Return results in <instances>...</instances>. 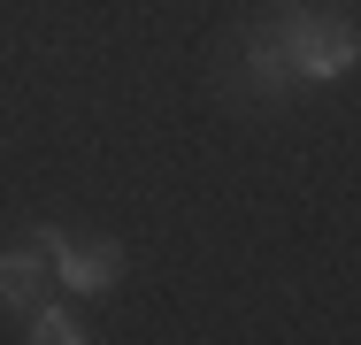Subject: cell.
Wrapping results in <instances>:
<instances>
[{
  "label": "cell",
  "mask_w": 361,
  "mask_h": 345,
  "mask_svg": "<svg viewBox=\"0 0 361 345\" xmlns=\"http://www.w3.org/2000/svg\"><path fill=\"white\" fill-rule=\"evenodd\" d=\"M31 246L54 261V276H62L70 291H108V284H116V269H123V253H116V246H70L62 230H39Z\"/></svg>",
  "instance_id": "obj_2"
},
{
  "label": "cell",
  "mask_w": 361,
  "mask_h": 345,
  "mask_svg": "<svg viewBox=\"0 0 361 345\" xmlns=\"http://www.w3.org/2000/svg\"><path fill=\"white\" fill-rule=\"evenodd\" d=\"M31 338H39V345H85V338H92V330H85V322H77V315H62V307H47V315H39V330H31Z\"/></svg>",
  "instance_id": "obj_4"
},
{
  "label": "cell",
  "mask_w": 361,
  "mask_h": 345,
  "mask_svg": "<svg viewBox=\"0 0 361 345\" xmlns=\"http://www.w3.org/2000/svg\"><path fill=\"white\" fill-rule=\"evenodd\" d=\"M39 284H47V253H39V246L0 253V307H31V299H39Z\"/></svg>",
  "instance_id": "obj_3"
},
{
  "label": "cell",
  "mask_w": 361,
  "mask_h": 345,
  "mask_svg": "<svg viewBox=\"0 0 361 345\" xmlns=\"http://www.w3.org/2000/svg\"><path fill=\"white\" fill-rule=\"evenodd\" d=\"M277 62L292 84H323V77H346L354 69V23H323V15H285L277 23Z\"/></svg>",
  "instance_id": "obj_1"
}]
</instances>
